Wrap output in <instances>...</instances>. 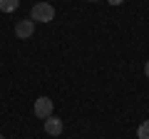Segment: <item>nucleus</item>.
Masks as SVG:
<instances>
[{"instance_id":"1","label":"nucleus","mask_w":149,"mask_h":139,"mask_svg":"<svg viewBox=\"0 0 149 139\" xmlns=\"http://www.w3.org/2000/svg\"><path fill=\"white\" fill-rule=\"evenodd\" d=\"M30 20L32 22H52L55 20V8L50 3H35L30 10Z\"/></svg>"},{"instance_id":"2","label":"nucleus","mask_w":149,"mask_h":139,"mask_svg":"<svg viewBox=\"0 0 149 139\" xmlns=\"http://www.w3.org/2000/svg\"><path fill=\"white\" fill-rule=\"evenodd\" d=\"M35 117H40V119L52 117V99L50 97H37L35 99Z\"/></svg>"},{"instance_id":"3","label":"nucleus","mask_w":149,"mask_h":139,"mask_svg":"<svg viewBox=\"0 0 149 139\" xmlns=\"http://www.w3.org/2000/svg\"><path fill=\"white\" fill-rule=\"evenodd\" d=\"M32 32H35V22L32 20H17L15 22V38L27 40V38H32Z\"/></svg>"},{"instance_id":"4","label":"nucleus","mask_w":149,"mask_h":139,"mask_svg":"<svg viewBox=\"0 0 149 139\" xmlns=\"http://www.w3.org/2000/svg\"><path fill=\"white\" fill-rule=\"evenodd\" d=\"M62 129H65V127H62V119H60V117H55V114H52V117L45 119V132H47L50 137H60Z\"/></svg>"},{"instance_id":"5","label":"nucleus","mask_w":149,"mask_h":139,"mask_svg":"<svg viewBox=\"0 0 149 139\" xmlns=\"http://www.w3.org/2000/svg\"><path fill=\"white\" fill-rule=\"evenodd\" d=\"M20 8V0H0V10L3 13H15Z\"/></svg>"},{"instance_id":"6","label":"nucleus","mask_w":149,"mask_h":139,"mask_svg":"<svg viewBox=\"0 0 149 139\" xmlns=\"http://www.w3.org/2000/svg\"><path fill=\"white\" fill-rule=\"evenodd\" d=\"M137 137H139V139H149V119L137 127Z\"/></svg>"},{"instance_id":"7","label":"nucleus","mask_w":149,"mask_h":139,"mask_svg":"<svg viewBox=\"0 0 149 139\" xmlns=\"http://www.w3.org/2000/svg\"><path fill=\"white\" fill-rule=\"evenodd\" d=\"M107 3H109V5H122L124 0H107Z\"/></svg>"},{"instance_id":"8","label":"nucleus","mask_w":149,"mask_h":139,"mask_svg":"<svg viewBox=\"0 0 149 139\" xmlns=\"http://www.w3.org/2000/svg\"><path fill=\"white\" fill-rule=\"evenodd\" d=\"M144 75H147V80H149V60H147V65H144Z\"/></svg>"},{"instance_id":"9","label":"nucleus","mask_w":149,"mask_h":139,"mask_svg":"<svg viewBox=\"0 0 149 139\" xmlns=\"http://www.w3.org/2000/svg\"><path fill=\"white\" fill-rule=\"evenodd\" d=\"M87 3H97V0H87Z\"/></svg>"},{"instance_id":"10","label":"nucleus","mask_w":149,"mask_h":139,"mask_svg":"<svg viewBox=\"0 0 149 139\" xmlns=\"http://www.w3.org/2000/svg\"><path fill=\"white\" fill-rule=\"evenodd\" d=\"M0 139H5V137H3V134H0Z\"/></svg>"}]
</instances>
